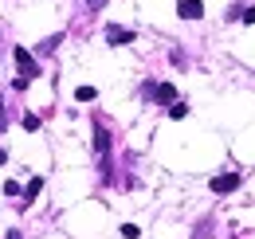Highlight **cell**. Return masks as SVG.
I'll use <instances>...</instances> for the list:
<instances>
[{
  "mask_svg": "<svg viewBox=\"0 0 255 239\" xmlns=\"http://www.w3.org/2000/svg\"><path fill=\"white\" fill-rule=\"evenodd\" d=\"M91 4H102V0H91Z\"/></svg>",
  "mask_w": 255,
  "mask_h": 239,
  "instance_id": "5bb4252c",
  "label": "cell"
},
{
  "mask_svg": "<svg viewBox=\"0 0 255 239\" xmlns=\"http://www.w3.org/2000/svg\"><path fill=\"white\" fill-rule=\"evenodd\" d=\"M177 12H181V20H200V16H204V4H200V0H181Z\"/></svg>",
  "mask_w": 255,
  "mask_h": 239,
  "instance_id": "3957f363",
  "label": "cell"
},
{
  "mask_svg": "<svg viewBox=\"0 0 255 239\" xmlns=\"http://www.w3.org/2000/svg\"><path fill=\"white\" fill-rule=\"evenodd\" d=\"M185 114H189L185 102H169V118H185Z\"/></svg>",
  "mask_w": 255,
  "mask_h": 239,
  "instance_id": "9c48e42d",
  "label": "cell"
},
{
  "mask_svg": "<svg viewBox=\"0 0 255 239\" xmlns=\"http://www.w3.org/2000/svg\"><path fill=\"white\" fill-rule=\"evenodd\" d=\"M240 173H220V177H212V192H220V196H228V192H236L240 188Z\"/></svg>",
  "mask_w": 255,
  "mask_h": 239,
  "instance_id": "7a4b0ae2",
  "label": "cell"
},
{
  "mask_svg": "<svg viewBox=\"0 0 255 239\" xmlns=\"http://www.w3.org/2000/svg\"><path fill=\"white\" fill-rule=\"evenodd\" d=\"M240 20H244V24H255V8H244V12H240Z\"/></svg>",
  "mask_w": 255,
  "mask_h": 239,
  "instance_id": "7c38bea8",
  "label": "cell"
},
{
  "mask_svg": "<svg viewBox=\"0 0 255 239\" xmlns=\"http://www.w3.org/2000/svg\"><path fill=\"white\" fill-rule=\"evenodd\" d=\"M12 59H16V67L24 71V79H35V75H39V67H35L32 51H24V47H12Z\"/></svg>",
  "mask_w": 255,
  "mask_h": 239,
  "instance_id": "6da1fadb",
  "label": "cell"
},
{
  "mask_svg": "<svg viewBox=\"0 0 255 239\" xmlns=\"http://www.w3.org/2000/svg\"><path fill=\"white\" fill-rule=\"evenodd\" d=\"M59 39H63V35H51V39H43V43H39V51H43V55H47V51H55V47H59Z\"/></svg>",
  "mask_w": 255,
  "mask_h": 239,
  "instance_id": "30bf717a",
  "label": "cell"
},
{
  "mask_svg": "<svg viewBox=\"0 0 255 239\" xmlns=\"http://www.w3.org/2000/svg\"><path fill=\"white\" fill-rule=\"evenodd\" d=\"M106 39H110L114 47H122V43H133V31H129V28H114V24H110V28H106Z\"/></svg>",
  "mask_w": 255,
  "mask_h": 239,
  "instance_id": "277c9868",
  "label": "cell"
},
{
  "mask_svg": "<svg viewBox=\"0 0 255 239\" xmlns=\"http://www.w3.org/2000/svg\"><path fill=\"white\" fill-rule=\"evenodd\" d=\"M153 98H157L161 106H169V102H177V90H173V83H161V87H153Z\"/></svg>",
  "mask_w": 255,
  "mask_h": 239,
  "instance_id": "8992f818",
  "label": "cell"
},
{
  "mask_svg": "<svg viewBox=\"0 0 255 239\" xmlns=\"http://www.w3.org/2000/svg\"><path fill=\"white\" fill-rule=\"evenodd\" d=\"M122 236H126V239H137L141 232H137V224H122Z\"/></svg>",
  "mask_w": 255,
  "mask_h": 239,
  "instance_id": "8fae6325",
  "label": "cell"
},
{
  "mask_svg": "<svg viewBox=\"0 0 255 239\" xmlns=\"http://www.w3.org/2000/svg\"><path fill=\"white\" fill-rule=\"evenodd\" d=\"M39 188H43V177H32L28 184H24V196H28V200H35V196H39Z\"/></svg>",
  "mask_w": 255,
  "mask_h": 239,
  "instance_id": "52a82bcc",
  "label": "cell"
},
{
  "mask_svg": "<svg viewBox=\"0 0 255 239\" xmlns=\"http://www.w3.org/2000/svg\"><path fill=\"white\" fill-rule=\"evenodd\" d=\"M75 98H79V102H95L98 90H95V87H79V90H75Z\"/></svg>",
  "mask_w": 255,
  "mask_h": 239,
  "instance_id": "ba28073f",
  "label": "cell"
},
{
  "mask_svg": "<svg viewBox=\"0 0 255 239\" xmlns=\"http://www.w3.org/2000/svg\"><path fill=\"white\" fill-rule=\"evenodd\" d=\"M95 153H98V157H106V153H110V133H106V125H102V121L95 125Z\"/></svg>",
  "mask_w": 255,
  "mask_h": 239,
  "instance_id": "5b68a950",
  "label": "cell"
},
{
  "mask_svg": "<svg viewBox=\"0 0 255 239\" xmlns=\"http://www.w3.org/2000/svg\"><path fill=\"white\" fill-rule=\"evenodd\" d=\"M4 161H8V153H4V149H0V165H4Z\"/></svg>",
  "mask_w": 255,
  "mask_h": 239,
  "instance_id": "4fadbf2b",
  "label": "cell"
}]
</instances>
